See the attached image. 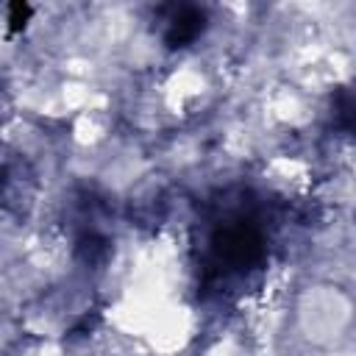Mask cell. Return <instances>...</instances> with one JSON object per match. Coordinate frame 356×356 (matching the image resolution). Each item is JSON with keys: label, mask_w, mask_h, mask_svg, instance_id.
Returning <instances> with one entry per match:
<instances>
[{"label": "cell", "mask_w": 356, "mask_h": 356, "mask_svg": "<svg viewBox=\"0 0 356 356\" xmlns=\"http://www.w3.org/2000/svg\"><path fill=\"white\" fill-rule=\"evenodd\" d=\"M264 228L245 209L225 211L209 231L206 264L211 278H239L264 259Z\"/></svg>", "instance_id": "6da1fadb"}, {"label": "cell", "mask_w": 356, "mask_h": 356, "mask_svg": "<svg viewBox=\"0 0 356 356\" xmlns=\"http://www.w3.org/2000/svg\"><path fill=\"white\" fill-rule=\"evenodd\" d=\"M164 14V42L170 47H186L192 44L203 28H206V11L197 6H170L161 8Z\"/></svg>", "instance_id": "7a4b0ae2"}, {"label": "cell", "mask_w": 356, "mask_h": 356, "mask_svg": "<svg viewBox=\"0 0 356 356\" xmlns=\"http://www.w3.org/2000/svg\"><path fill=\"white\" fill-rule=\"evenodd\" d=\"M334 120L342 131L356 136V92H342L334 103Z\"/></svg>", "instance_id": "3957f363"}, {"label": "cell", "mask_w": 356, "mask_h": 356, "mask_svg": "<svg viewBox=\"0 0 356 356\" xmlns=\"http://www.w3.org/2000/svg\"><path fill=\"white\" fill-rule=\"evenodd\" d=\"M28 17H31V6H25V3H11L8 6V22H11V28L25 25Z\"/></svg>", "instance_id": "277c9868"}]
</instances>
